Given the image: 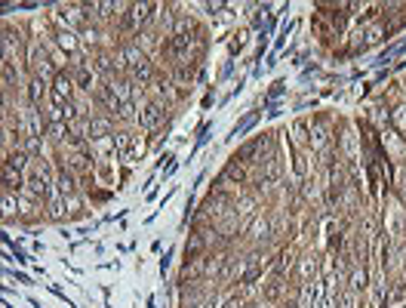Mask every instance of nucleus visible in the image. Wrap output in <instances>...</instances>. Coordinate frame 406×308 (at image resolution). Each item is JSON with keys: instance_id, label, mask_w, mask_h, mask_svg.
Returning <instances> with one entry per match:
<instances>
[{"instance_id": "1", "label": "nucleus", "mask_w": 406, "mask_h": 308, "mask_svg": "<svg viewBox=\"0 0 406 308\" xmlns=\"http://www.w3.org/2000/svg\"><path fill=\"white\" fill-rule=\"evenodd\" d=\"M68 96H71V81H68L65 74H55V81H53V102L62 108L68 102Z\"/></svg>"}, {"instance_id": "2", "label": "nucleus", "mask_w": 406, "mask_h": 308, "mask_svg": "<svg viewBox=\"0 0 406 308\" xmlns=\"http://www.w3.org/2000/svg\"><path fill=\"white\" fill-rule=\"evenodd\" d=\"M40 96H43V81L37 77V81H31V89H28V99H31V105H37V102H40Z\"/></svg>"}, {"instance_id": "3", "label": "nucleus", "mask_w": 406, "mask_h": 308, "mask_svg": "<svg viewBox=\"0 0 406 308\" xmlns=\"http://www.w3.org/2000/svg\"><path fill=\"white\" fill-rule=\"evenodd\" d=\"M59 47H62V50H71V47H74V40H71V34H65V31L59 34Z\"/></svg>"}]
</instances>
